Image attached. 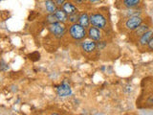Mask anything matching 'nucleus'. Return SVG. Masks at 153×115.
Instances as JSON below:
<instances>
[{
    "mask_svg": "<svg viewBox=\"0 0 153 115\" xmlns=\"http://www.w3.org/2000/svg\"><path fill=\"white\" fill-rule=\"evenodd\" d=\"M152 103H153V99H152Z\"/></svg>",
    "mask_w": 153,
    "mask_h": 115,
    "instance_id": "nucleus-24",
    "label": "nucleus"
},
{
    "mask_svg": "<svg viewBox=\"0 0 153 115\" xmlns=\"http://www.w3.org/2000/svg\"><path fill=\"white\" fill-rule=\"evenodd\" d=\"M44 6L48 13H54L57 10V6L54 2V0H45Z\"/></svg>",
    "mask_w": 153,
    "mask_h": 115,
    "instance_id": "nucleus-11",
    "label": "nucleus"
},
{
    "mask_svg": "<svg viewBox=\"0 0 153 115\" xmlns=\"http://www.w3.org/2000/svg\"><path fill=\"white\" fill-rule=\"evenodd\" d=\"M52 115H59V114H56V113H53Z\"/></svg>",
    "mask_w": 153,
    "mask_h": 115,
    "instance_id": "nucleus-22",
    "label": "nucleus"
},
{
    "mask_svg": "<svg viewBox=\"0 0 153 115\" xmlns=\"http://www.w3.org/2000/svg\"><path fill=\"white\" fill-rule=\"evenodd\" d=\"M46 19H47V21L49 22L50 24L59 22V20H57L56 16H55V13H48V16H46Z\"/></svg>",
    "mask_w": 153,
    "mask_h": 115,
    "instance_id": "nucleus-16",
    "label": "nucleus"
},
{
    "mask_svg": "<svg viewBox=\"0 0 153 115\" xmlns=\"http://www.w3.org/2000/svg\"><path fill=\"white\" fill-rule=\"evenodd\" d=\"M56 93L59 97H68L72 94V88L67 81H63L59 86L56 87Z\"/></svg>",
    "mask_w": 153,
    "mask_h": 115,
    "instance_id": "nucleus-5",
    "label": "nucleus"
},
{
    "mask_svg": "<svg viewBox=\"0 0 153 115\" xmlns=\"http://www.w3.org/2000/svg\"><path fill=\"white\" fill-rule=\"evenodd\" d=\"M49 30H50V32H51L56 38H61L62 37L64 36L65 31H66V28H65L64 23L56 22V23L50 24Z\"/></svg>",
    "mask_w": 153,
    "mask_h": 115,
    "instance_id": "nucleus-4",
    "label": "nucleus"
},
{
    "mask_svg": "<svg viewBox=\"0 0 153 115\" xmlns=\"http://www.w3.org/2000/svg\"><path fill=\"white\" fill-rule=\"evenodd\" d=\"M88 0H72L71 2H73L76 6V5H82V4H84L85 2H87Z\"/></svg>",
    "mask_w": 153,
    "mask_h": 115,
    "instance_id": "nucleus-17",
    "label": "nucleus"
},
{
    "mask_svg": "<svg viewBox=\"0 0 153 115\" xmlns=\"http://www.w3.org/2000/svg\"><path fill=\"white\" fill-rule=\"evenodd\" d=\"M78 23L79 25H81L84 28H87L90 25V18H89V14L87 13H79V20Z\"/></svg>",
    "mask_w": 153,
    "mask_h": 115,
    "instance_id": "nucleus-9",
    "label": "nucleus"
},
{
    "mask_svg": "<svg viewBox=\"0 0 153 115\" xmlns=\"http://www.w3.org/2000/svg\"><path fill=\"white\" fill-rule=\"evenodd\" d=\"M148 30H149V25H148V24H146V23H143L136 29V30H134L133 33H134V35H135L136 37H140L141 36H143V34H145L146 32H147Z\"/></svg>",
    "mask_w": 153,
    "mask_h": 115,
    "instance_id": "nucleus-13",
    "label": "nucleus"
},
{
    "mask_svg": "<svg viewBox=\"0 0 153 115\" xmlns=\"http://www.w3.org/2000/svg\"><path fill=\"white\" fill-rule=\"evenodd\" d=\"M69 35L75 40H81L87 36V32L86 29L79 25V23H74L71 24L69 28Z\"/></svg>",
    "mask_w": 153,
    "mask_h": 115,
    "instance_id": "nucleus-1",
    "label": "nucleus"
},
{
    "mask_svg": "<svg viewBox=\"0 0 153 115\" xmlns=\"http://www.w3.org/2000/svg\"><path fill=\"white\" fill-rule=\"evenodd\" d=\"M152 37H153V30H150L149 29L147 32H146L143 36L140 37V40H139L140 45H142V46L147 45V43L149 42V40H151Z\"/></svg>",
    "mask_w": 153,
    "mask_h": 115,
    "instance_id": "nucleus-10",
    "label": "nucleus"
},
{
    "mask_svg": "<svg viewBox=\"0 0 153 115\" xmlns=\"http://www.w3.org/2000/svg\"><path fill=\"white\" fill-rule=\"evenodd\" d=\"M54 13H55V16H56L59 22L64 23L66 21H68V16H67L66 13L62 9H57Z\"/></svg>",
    "mask_w": 153,
    "mask_h": 115,
    "instance_id": "nucleus-12",
    "label": "nucleus"
},
{
    "mask_svg": "<svg viewBox=\"0 0 153 115\" xmlns=\"http://www.w3.org/2000/svg\"><path fill=\"white\" fill-rule=\"evenodd\" d=\"M61 9L66 13L67 16H71V14H74V13L79 12L78 7H76V5L73 2H71V1H66L61 6Z\"/></svg>",
    "mask_w": 153,
    "mask_h": 115,
    "instance_id": "nucleus-7",
    "label": "nucleus"
},
{
    "mask_svg": "<svg viewBox=\"0 0 153 115\" xmlns=\"http://www.w3.org/2000/svg\"><path fill=\"white\" fill-rule=\"evenodd\" d=\"M105 45H106V44H105L104 41H100V42H99L98 44H97V47L99 48L100 50H102V49H103V48L105 47Z\"/></svg>",
    "mask_w": 153,
    "mask_h": 115,
    "instance_id": "nucleus-19",
    "label": "nucleus"
},
{
    "mask_svg": "<svg viewBox=\"0 0 153 115\" xmlns=\"http://www.w3.org/2000/svg\"><path fill=\"white\" fill-rule=\"evenodd\" d=\"M0 1H3V0H0Z\"/></svg>",
    "mask_w": 153,
    "mask_h": 115,
    "instance_id": "nucleus-23",
    "label": "nucleus"
},
{
    "mask_svg": "<svg viewBox=\"0 0 153 115\" xmlns=\"http://www.w3.org/2000/svg\"><path fill=\"white\" fill-rule=\"evenodd\" d=\"M90 24L99 29H105L107 25V19L102 13H93L89 16Z\"/></svg>",
    "mask_w": 153,
    "mask_h": 115,
    "instance_id": "nucleus-2",
    "label": "nucleus"
},
{
    "mask_svg": "<svg viewBox=\"0 0 153 115\" xmlns=\"http://www.w3.org/2000/svg\"><path fill=\"white\" fill-rule=\"evenodd\" d=\"M147 47L149 50H152L153 51V37H151V40H149V42L147 43Z\"/></svg>",
    "mask_w": 153,
    "mask_h": 115,
    "instance_id": "nucleus-20",
    "label": "nucleus"
},
{
    "mask_svg": "<svg viewBox=\"0 0 153 115\" xmlns=\"http://www.w3.org/2000/svg\"><path fill=\"white\" fill-rule=\"evenodd\" d=\"M88 1H89L91 4H95V3H98V2H100V0H88Z\"/></svg>",
    "mask_w": 153,
    "mask_h": 115,
    "instance_id": "nucleus-21",
    "label": "nucleus"
},
{
    "mask_svg": "<svg viewBox=\"0 0 153 115\" xmlns=\"http://www.w3.org/2000/svg\"><path fill=\"white\" fill-rule=\"evenodd\" d=\"M142 0H123V7L126 9H135L141 4Z\"/></svg>",
    "mask_w": 153,
    "mask_h": 115,
    "instance_id": "nucleus-14",
    "label": "nucleus"
},
{
    "mask_svg": "<svg viewBox=\"0 0 153 115\" xmlns=\"http://www.w3.org/2000/svg\"><path fill=\"white\" fill-rule=\"evenodd\" d=\"M87 36L91 40L99 41L102 40V31H100V29L92 26V27H89L87 31Z\"/></svg>",
    "mask_w": 153,
    "mask_h": 115,
    "instance_id": "nucleus-6",
    "label": "nucleus"
},
{
    "mask_svg": "<svg viewBox=\"0 0 153 115\" xmlns=\"http://www.w3.org/2000/svg\"><path fill=\"white\" fill-rule=\"evenodd\" d=\"M79 17V12L74 13V14H71V16H68V22H70L71 24L78 23Z\"/></svg>",
    "mask_w": 153,
    "mask_h": 115,
    "instance_id": "nucleus-15",
    "label": "nucleus"
},
{
    "mask_svg": "<svg viewBox=\"0 0 153 115\" xmlns=\"http://www.w3.org/2000/svg\"><path fill=\"white\" fill-rule=\"evenodd\" d=\"M66 1H67V0H54V2L56 3V5L57 7H61Z\"/></svg>",
    "mask_w": 153,
    "mask_h": 115,
    "instance_id": "nucleus-18",
    "label": "nucleus"
},
{
    "mask_svg": "<svg viewBox=\"0 0 153 115\" xmlns=\"http://www.w3.org/2000/svg\"><path fill=\"white\" fill-rule=\"evenodd\" d=\"M97 48V43L94 40H85L81 43V49L85 53H92Z\"/></svg>",
    "mask_w": 153,
    "mask_h": 115,
    "instance_id": "nucleus-8",
    "label": "nucleus"
},
{
    "mask_svg": "<svg viewBox=\"0 0 153 115\" xmlns=\"http://www.w3.org/2000/svg\"><path fill=\"white\" fill-rule=\"evenodd\" d=\"M143 23V18L141 16H130L127 17L126 23H124V26L127 29L128 31H134Z\"/></svg>",
    "mask_w": 153,
    "mask_h": 115,
    "instance_id": "nucleus-3",
    "label": "nucleus"
}]
</instances>
